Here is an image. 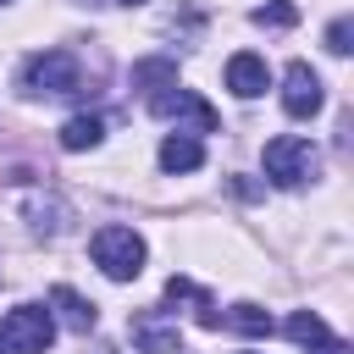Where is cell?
Here are the masks:
<instances>
[{
    "mask_svg": "<svg viewBox=\"0 0 354 354\" xmlns=\"http://www.w3.org/2000/svg\"><path fill=\"white\" fill-rule=\"evenodd\" d=\"M88 254H94V266H100L111 282H133V277L144 271V254H149V249H144V238H138L133 227H116V221H111V227L94 232Z\"/></svg>",
    "mask_w": 354,
    "mask_h": 354,
    "instance_id": "6da1fadb",
    "label": "cell"
},
{
    "mask_svg": "<svg viewBox=\"0 0 354 354\" xmlns=\"http://www.w3.org/2000/svg\"><path fill=\"white\" fill-rule=\"evenodd\" d=\"M315 166H321V155H315V144H310V138L282 133V138H271V144H266V177H271L277 188H304V183L315 177Z\"/></svg>",
    "mask_w": 354,
    "mask_h": 354,
    "instance_id": "7a4b0ae2",
    "label": "cell"
},
{
    "mask_svg": "<svg viewBox=\"0 0 354 354\" xmlns=\"http://www.w3.org/2000/svg\"><path fill=\"white\" fill-rule=\"evenodd\" d=\"M0 343L11 354H44L55 343V315L44 304H17L6 321H0Z\"/></svg>",
    "mask_w": 354,
    "mask_h": 354,
    "instance_id": "3957f363",
    "label": "cell"
},
{
    "mask_svg": "<svg viewBox=\"0 0 354 354\" xmlns=\"http://www.w3.org/2000/svg\"><path fill=\"white\" fill-rule=\"evenodd\" d=\"M77 55L72 50H44V55H33L28 66H22V88L28 94H77Z\"/></svg>",
    "mask_w": 354,
    "mask_h": 354,
    "instance_id": "277c9868",
    "label": "cell"
},
{
    "mask_svg": "<svg viewBox=\"0 0 354 354\" xmlns=\"http://www.w3.org/2000/svg\"><path fill=\"white\" fill-rule=\"evenodd\" d=\"M321 105H326V94H321V77H315L304 61H293V66L282 72V111L304 122V116H315Z\"/></svg>",
    "mask_w": 354,
    "mask_h": 354,
    "instance_id": "5b68a950",
    "label": "cell"
},
{
    "mask_svg": "<svg viewBox=\"0 0 354 354\" xmlns=\"http://www.w3.org/2000/svg\"><path fill=\"white\" fill-rule=\"evenodd\" d=\"M227 88H232L238 100H254V94L271 88V66H266L254 50H238V55L227 61Z\"/></svg>",
    "mask_w": 354,
    "mask_h": 354,
    "instance_id": "8992f818",
    "label": "cell"
},
{
    "mask_svg": "<svg viewBox=\"0 0 354 354\" xmlns=\"http://www.w3.org/2000/svg\"><path fill=\"white\" fill-rule=\"evenodd\" d=\"M133 343L144 354H177V321H166V310H138L133 315Z\"/></svg>",
    "mask_w": 354,
    "mask_h": 354,
    "instance_id": "52a82bcc",
    "label": "cell"
},
{
    "mask_svg": "<svg viewBox=\"0 0 354 354\" xmlns=\"http://www.w3.org/2000/svg\"><path fill=\"white\" fill-rule=\"evenodd\" d=\"M205 166V144L194 133H166L160 138V171H199Z\"/></svg>",
    "mask_w": 354,
    "mask_h": 354,
    "instance_id": "ba28073f",
    "label": "cell"
},
{
    "mask_svg": "<svg viewBox=\"0 0 354 354\" xmlns=\"http://www.w3.org/2000/svg\"><path fill=\"white\" fill-rule=\"evenodd\" d=\"M166 304H188L199 326H221V315H216V299H210L205 288H194L188 277H171V282H166Z\"/></svg>",
    "mask_w": 354,
    "mask_h": 354,
    "instance_id": "9c48e42d",
    "label": "cell"
},
{
    "mask_svg": "<svg viewBox=\"0 0 354 354\" xmlns=\"http://www.w3.org/2000/svg\"><path fill=\"white\" fill-rule=\"evenodd\" d=\"M50 304L61 310V321H66L72 332H94V304H88L77 288H50Z\"/></svg>",
    "mask_w": 354,
    "mask_h": 354,
    "instance_id": "30bf717a",
    "label": "cell"
},
{
    "mask_svg": "<svg viewBox=\"0 0 354 354\" xmlns=\"http://www.w3.org/2000/svg\"><path fill=\"white\" fill-rule=\"evenodd\" d=\"M171 83H177V61H166V55H149L133 66V88H144V94H160Z\"/></svg>",
    "mask_w": 354,
    "mask_h": 354,
    "instance_id": "8fae6325",
    "label": "cell"
},
{
    "mask_svg": "<svg viewBox=\"0 0 354 354\" xmlns=\"http://www.w3.org/2000/svg\"><path fill=\"white\" fill-rule=\"evenodd\" d=\"M288 337H293V343H304V348H326V343H337L315 310H293V315H288Z\"/></svg>",
    "mask_w": 354,
    "mask_h": 354,
    "instance_id": "7c38bea8",
    "label": "cell"
},
{
    "mask_svg": "<svg viewBox=\"0 0 354 354\" xmlns=\"http://www.w3.org/2000/svg\"><path fill=\"white\" fill-rule=\"evenodd\" d=\"M100 138H105V122L100 116H66V127H61V149H72V155L77 149H94Z\"/></svg>",
    "mask_w": 354,
    "mask_h": 354,
    "instance_id": "4fadbf2b",
    "label": "cell"
},
{
    "mask_svg": "<svg viewBox=\"0 0 354 354\" xmlns=\"http://www.w3.org/2000/svg\"><path fill=\"white\" fill-rule=\"evenodd\" d=\"M221 321H227L232 332H243V337H266V332H271V315H266L260 304H232V310H221Z\"/></svg>",
    "mask_w": 354,
    "mask_h": 354,
    "instance_id": "5bb4252c",
    "label": "cell"
},
{
    "mask_svg": "<svg viewBox=\"0 0 354 354\" xmlns=\"http://www.w3.org/2000/svg\"><path fill=\"white\" fill-rule=\"evenodd\" d=\"M254 22H260V28H293L299 11H293L288 0H271V6H254Z\"/></svg>",
    "mask_w": 354,
    "mask_h": 354,
    "instance_id": "9a60e30c",
    "label": "cell"
},
{
    "mask_svg": "<svg viewBox=\"0 0 354 354\" xmlns=\"http://www.w3.org/2000/svg\"><path fill=\"white\" fill-rule=\"evenodd\" d=\"M348 39H354V22H348V17H337V22L326 28V50H332V55H348V50H354Z\"/></svg>",
    "mask_w": 354,
    "mask_h": 354,
    "instance_id": "2e32d148",
    "label": "cell"
},
{
    "mask_svg": "<svg viewBox=\"0 0 354 354\" xmlns=\"http://www.w3.org/2000/svg\"><path fill=\"white\" fill-rule=\"evenodd\" d=\"M321 354H348V348H343V343H326V348H321Z\"/></svg>",
    "mask_w": 354,
    "mask_h": 354,
    "instance_id": "e0dca14e",
    "label": "cell"
},
{
    "mask_svg": "<svg viewBox=\"0 0 354 354\" xmlns=\"http://www.w3.org/2000/svg\"><path fill=\"white\" fill-rule=\"evenodd\" d=\"M122 6H138V0H122Z\"/></svg>",
    "mask_w": 354,
    "mask_h": 354,
    "instance_id": "ac0fdd59",
    "label": "cell"
}]
</instances>
